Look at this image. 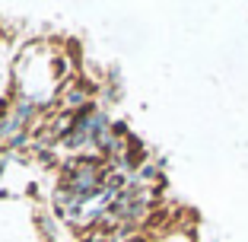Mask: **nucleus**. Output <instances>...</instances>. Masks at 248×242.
Returning <instances> with one entry per match:
<instances>
[{
    "label": "nucleus",
    "mask_w": 248,
    "mask_h": 242,
    "mask_svg": "<svg viewBox=\"0 0 248 242\" xmlns=\"http://www.w3.org/2000/svg\"><path fill=\"white\" fill-rule=\"evenodd\" d=\"M83 96H86V93H80V89H70V96H67V105H77V102H83Z\"/></svg>",
    "instance_id": "obj_3"
},
{
    "label": "nucleus",
    "mask_w": 248,
    "mask_h": 242,
    "mask_svg": "<svg viewBox=\"0 0 248 242\" xmlns=\"http://www.w3.org/2000/svg\"><path fill=\"white\" fill-rule=\"evenodd\" d=\"M111 134H115V137H127V125H124V121H115V125H111Z\"/></svg>",
    "instance_id": "obj_2"
},
{
    "label": "nucleus",
    "mask_w": 248,
    "mask_h": 242,
    "mask_svg": "<svg viewBox=\"0 0 248 242\" xmlns=\"http://www.w3.org/2000/svg\"><path fill=\"white\" fill-rule=\"evenodd\" d=\"M26 140H29V134L22 131V134H16L13 140H7V144H3V147H7V150H19V147H26Z\"/></svg>",
    "instance_id": "obj_1"
}]
</instances>
